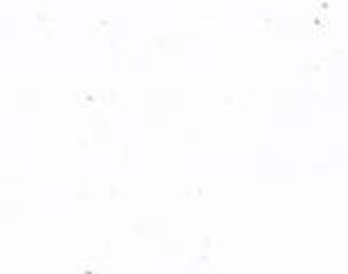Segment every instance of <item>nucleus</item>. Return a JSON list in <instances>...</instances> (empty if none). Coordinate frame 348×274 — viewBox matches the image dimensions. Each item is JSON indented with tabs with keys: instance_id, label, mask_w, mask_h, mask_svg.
Wrapping results in <instances>:
<instances>
[]
</instances>
